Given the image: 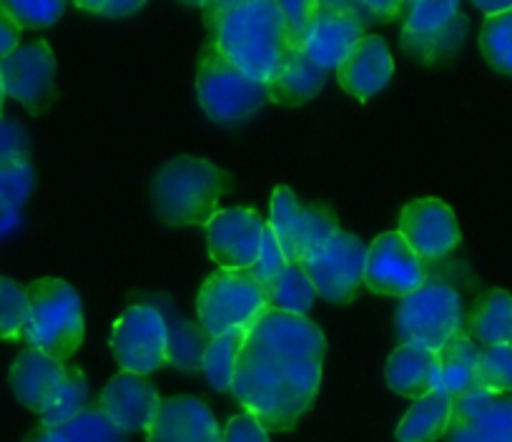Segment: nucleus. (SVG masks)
<instances>
[{
	"mask_svg": "<svg viewBox=\"0 0 512 442\" xmlns=\"http://www.w3.org/2000/svg\"><path fill=\"white\" fill-rule=\"evenodd\" d=\"M166 340H169V327L159 309L149 304H136V307H128L113 324L111 350L123 372L146 377L149 372L169 365Z\"/></svg>",
	"mask_w": 512,
	"mask_h": 442,
	"instance_id": "nucleus-10",
	"label": "nucleus"
},
{
	"mask_svg": "<svg viewBox=\"0 0 512 442\" xmlns=\"http://www.w3.org/2000/svg\"><path fill=\"white\" fill-rule=\"evenodd\" d=\"M425 264L445 262L460 244V227H457L455 211L435 196L410 201L400 214V229Z\"/></svg>",
	"mask_w": 512,
	"mask_h": 442,
	"instance_id": "nucleus-15",
	"label": "nucleus"
},
{
	"mask_svg": "<svg viewBox=\"0 0 512 442\" xmlns=\"http://www.w3.org/2000/svg\"><path fill=\"white\" fill-rule=\"evenodd\" d=\"M28 319H31L28 289L13 279L0 277V340H23Z\"/></svg>",
	"mask_w": 512,
	"mask_h": 442,
	"instance_id": "nucleus-31",
	"label": "nucleus"
},
{
	"mask_svg": "<svg viewBox=\"0 0 512 442\" xmlns=\"http://www.w3.org/2000/svg\"><path fill=\"white\" fill-rule=\"evenodd\" d=\"M477 347L512 345V294L505 289H487L472 302L465 327Z\"/></svg>",
	"mask_w": 512,
	"mask_h": 442,
	"instance_id": "nucleus-22",
	"label": "nucleus"
},
{
	"mask_svg": "<svg viewBox=\"0 0 512 442\" xmlns=\"http://www.w3.org/2000/svg\"><path fill=\"white\" fill-rule=\"evenodd\" d=\"M264 294H267V309L299 314V317H307L317 299L312 282L299 264H289L279 277L264 284Z\"/></svg>",
	"mask_w": 512,
	"mask_h": 442,
	"instance_id": "nucleus-27",
	"label": "nucleus"
},
{
	"mask_svg": "<svg viewBox=\"0 0 512 442\" xmlns=\"http://www.w3.org/2000/svg\"><path fill=\"white\" fill-rule=\"evenodd\" d=\"M3 101H6V91H3V81H0V119H3Z\"/></svg>",
	"mask_w": 512,
	"mask_h": 442,
	"instance_id": "nucleus-46",
	"label": "nucleus"
},
{
	"mask_svg": "<svg viewBox=\"0 0 512 442\" xmlns=\"http://www.w3.org/2000/svg\"><path fill=\"white\" fill-rule=\"evenodd\" d=\"M405 26H402V48L425 66L457 56L465 46L470 23L455 0L437 3H407Z\"/></svg>",
	"mask_w": 512,
	"mask_h": 442,
	"instance_id": "nucleus-8",
	"label": "nucleus"
},
{
	"mask_svg": "<svg viewBox=\"0 0 512 442\" xmlns=\"http://www.w3.org/2000/svg\"><path fill=\"white\" fill-rule=\"evenodd\" d=\"M249 327V324H246ZM246 327H236L224 332L219 337H211L206 345L204 357H201V370H204L206 382L214 387L216 392H231V382H234V365L239 357L241 345H244Z\"/></svg>",
	"mask_w": 512,
	"mask_h": 442,
	"instance_id": "nucleus-28",
	"label": "nucleus"
},
{
	"mask_svg": "<svg viewBox=\"0 0 512 442\" xmlns=\"http://www.w3.org/2000/svg\"><path fill=\"white\" fill-rule=\"evenodd\" d=\"M206 345L209 340H204L199 329L191 327L189 322H174L169 327V340H166V362L179 370H196L201 367Z\"/></svg>",
	"mask_w": 512,
	"mask_h": 442,
	"instance_id": "nucleus-32",
	"label": "nucleus"
},
{
	"mask_svg": "<svg viewBox=\"0 0 512 442\" xmlns=\"http://www.w3.org/2000/svg\"><path fill=\"white\" fill-rule=\"evenodd\" d=\"M392 73H395V61L387 43L377 36H364L337 68V81L349 96L357 101H369L392 81Z\"/></svg>",
	"mask_w": 512,
	"mask_h": 442,
	"instance_id": "nucleus-19",
	"label": "nucleus"
},
{
	"mask_svg": "<svg viewBox=\"0 0 512 442\" xmlns=\"http://www.w3.org/2000/svg\"><path fill=\"white\" fill-rule=\"evenodd\" d=\"M66 442H126V432L118 430L98 407H86L78 417L58 427Z\"/></svg>",
	"mask_w": 512,
	"mask_h": 442,
	"instance_id": "nucleus-33",
	"label": "nucleus"
},
{
	"mask_svg": "<svg viewBox=\"0 0 512 442\" xmlns=\"http://www.w3.org/2000/svg\"><path fill=\"white\" fill-rule=\"evenodd\" d=\"M264 227L267 221L256 214L254 209H224L216 211L214 219L206 224V247H209L211 259L221 269H251L259 259L264 242Z\"/></svg>",
	"mask_w": 512,
	"mask_h": 442,
	"instance_id": "nucleus-14",
	"label": "nucleus"
},
{
	"mask_svg": "<svg viewBox=\"0 0 512 442\" xmlns=\"http://www.w3.org/2000/svg\"><path fill=\"white\" fill-rule=\"evenodd\" d=\"M480 51L487 66L512 78V11L485 18L480 33Z\"/></svg>",
	"mask_w": 512,
	"mask_h": 442,
	"instance_id": "nucleus-30",
	"label": "nucleus"
},
{
	"mask_svg": "<svg viewBox=\"0 0 512 442\" xmlns=\"http://www.w3.org/2000/svg\"><path fill=\"white\" fill-rule=\"evenodd\" d=\"M339 232V221L332 206L327 204H299L297 216H294V227L289 234L287 244V262L299 264L304 257L322 249L334 234Z\"/></svg>",
	"mask_w": 512,
	"mask_h": 442,
	"instance_id": "nucleus-23",
	"label": "nucleus"
},
{
	"mask_svg": "<svg viewBox=\"0 0 512 442\" xmlns=\"http://www.w3.org/2000/svg\"><path fill=\"white\" fill-rule=\"evenodd\" d=\"M324 352L317 322L264 309L246 327L231 395L267 432L292 430L317 397Z\"/></svg>",
	"mask_w": 512,
	"mask_h": 442,
	"instance_id": "nucleus-1",
	"label": "nucleus"
},
{
	"mask_svg": "<svg viewBox=\"0 0 512 442\" xmlns=\"http://www.w3.org/2000/svg\"><path fill=\"white\" fill-rule=\"evenodd\" d=\"M146 435L149 442H221L214 412L191 395L161 400Z\"/></svg>",
	"mask_w": 512,
	"mask_h": 442,
	"instance_id": "nucleus-17",
	"label": "nucleus"
},
{
	"mask_svg": "<svg viewBox=\"0 0 512 442\" xmlns=\"http://www.w3.org/2000/svg\"><path fill=\"white\" fill-rule=\"evenodd\" d=\"M477 360H480V347L470 340L465 329L445 342L437 350L440 362L442 387L450 397H460L477 387Z\"/></svg>",
	"mask_w": 512,
	"mask_h": 442,
	"instance_id": "nucleus-24",
	"label": "nucleus"
},
{
	"mask_svg": "<svg viewBox=\"0 0 512 442\" xmlns=\"http://www.w3.org/2000/svg\"><path fill=\"white\" fill-rule=\"evenodd\" d=\"M196 93L211 121L221 126L244 124L269 103L267 83L254 81L226 61L214 43H206L196 61Z\"/></svg>",
	"mask_w": 512,
	"mask_h": 442,
	"instance_id": "nucleus-6",
	"label": "nucleus"
},
{
	"mask_svg": "<svg viewBox=\"0 0 512 442\" xmlns=\"http://www.w3.org/2000/svg\"><path fill=\"white\" fill-rule=\"evenodd\" d=\"M81 11L88 13H96V16L103 18H111V21H118V18H126V16H134L139 13L141 8L146 6L144 0H101V3H76Z\"/></svg>",
	"mask_w": 512,
	"mask_h": 442,
	"instance_id": "nucleus-42",
	"label": "nucleus"
},
{
	"mask_svg": "<svg viewBox=\"0 0 512 442\" xmlns=\"http://www.w3.org/2000/svg\"><path fill=\"white\" fill-rule=\"evenodd\" d=\"M279 13H282L284 18V28H287V38L292 51H307L314 28H317L319 0H292V3H279Z\"/></svg>",
	"mask_w": 512,
	"mask_h": 442,
	"instance_id": "nucleus-34",
	"label": "nucleus"
},
{
	"mask_svg": "<svg viewBox=\"0 0 512 442\" xmlns=\"http://www.w3.org/2000/svg\"><path fill=\"white\" fill-rule=\"evenodd\" d=\"M427 267H432L427 282L415 294L402 299L397 307L395 327L402 345L417 342L437 352L465 327V302L457 282L470 269L462 262H447V259Z\"/></svg>",
	"mask_w": 512,
	"mask_h": 442,
	"instance_id": "nucleus-4",
	"label": "nucleus"
},
{
	"mask_svg": "<svg viewBox=\"0 0 512 442\" xmlns=\"http://www.w3.org/2000/svg\"><path fill=\"white\" fill-rule=\"evenodd\" d=\"M36 186L31 161H16V164L0 166V211L21 209L23 201L31 196Z\"/></svg>",
	"mask_w": 512,
	"mask_h": 442,
	"instance_id": "nucleus-36",
	"label": "nucleus"
},
{
	"mask_svg": "<svg viewBox=\"0 0 512 442\" xmlns=\"http://www.w3.org/2000/svg\"><path fill=\"white\" fill-rule=\"evenodd\" d=\"M364 38V28L359 26L357 18L349 11H344L339 0H319L317 28L312 33V41L307 46L309 61L317 63L324 71H332L344 63V58L354 51L359 41Z\"/></svg>",
	"mask_w": 512,
	"mask_h": 442,
	"instance_id": "nucleus-18",
	"label": "nucleus"
},
{
	"mask_svg": "<svg viewBox=\"0 0 512 442\" xmlns=\"http://www.w3.org/2000/svg\"><path fill=\"white\" fill-rule=\"evenodd\" d=\"M161 397L144 375L121 372L103 387L96 407L128 435L134 430H149L159 412Z\"/></svg>",
	"mask_w": 512,
	"mask_h": 442,
	"instance_id": "nucleus-16",
	"label": "nucleus"
},
{
	"mask_svg": "<svg viewBox=\"0 0 512 442\" xmlns=\"http://www.w3.org/2000/svg\"><path fill=\"white\" fill-rule=\"evenodd\" d=\"M26 289L28 302H31V319H28L23 340L33 350H41L53 360H71L86 335L78 292L56 277H43Z\"/></svg>",
	"mask_w": 512,
	"mask_h": 442,
	"instance_id": "nucleus-5",
	"label": "nucleus"
},
{
	"mask_svg": "<svg viewBox=\"0 0 512 442\" xmlns=\"http://www.w3.org/2000/svg\"><path fill=\"white\" fill-rule=\"evenodd\" d=\"M206 28L221 56L259 83H272L292 61L284 18L274 0L201 3Z\"/></svg>",
	"mask_w": 512,
	"mask_h": 442,
	"instance_id": "nucleus-2",
	"label": "nucleus"
},
{
	"mask_svg": "<svg viewBox=\"0 0 512 442\" xmlns=\"http://www.w3.org/2000/svg\"><path fill=\"white\" fill-rule=\"evenodd\" d=\"M88 407V380L81 370L76 367H68L66 382L58 390V395L53 397L51 405L46 407V412L41 415L43 427L48 430H58L66 422H71L73 417L81 415Z\"/></svg>",
	"mask_w": 512,
	"mask_h": 442,
	"instance_id": "nucleus-29",
	"label": "nucleus"
},
{
	"mask_svg": "<svg viewBox=\"0 0 512 442\" xmlns=\"http://www.w3.org/2000/svg\"><path fill=\"white\" fill-rule=\"evenodd\" d=\"M450 412L452 397L445 390L420 397L397 425V442H435L447 432Z\"/></svg>",
	"mask_w": 512,
	"mask_h": 442,
	"instance_id": "nucleus-25",
	"label": "nucleus"
},
{
	"mask_svg": "<svg viewBox=\"0 0 512 442\" xmlns=\"http://www.w3.org/2000/svg\"><path fill=\"white\" fill-rule=\"evenodd\" d=\"M28 161L26 131L8 119H0V166Z\"/></svg>",
	"mask_w": 512,
	"mask_h": 442,
	"instance_id": "nucleus-40",
	"label": "nucleus"
},
{
	"mask_svg": "<svg viewBox=\"0 0 512 442\" xmlns=\"http://www.w3.org/2000/svg\"><path fill=\"white\" fill-rule=\"evenodd\" d=\"M287 267H289L287 254H284L277 234H274V229L269 227V221H267V227H264L262 252H259V259H256V264L251 267V274H254V277L259 279L262 284H267V282H272L274 277H279V274H282Z\"/></svg>",
	"mask_w": 512,
	"mask_h": 442,
	"instance_id": "nucleus-38",
	"label": "nucleus"
},
{
	"mask_svg": "<svg viewBox=\"0 0 512 442\" xmlns=\"http://www.w3.org/2000/svg\"><path fill=\"white\" fill-rule=\"evenodd\" d=\"M367 247L354 234L339 229L322 249L304 257L299 267L312 282L314 292L332 304H347L357 299L364 287Z\"/></svg>",
	"mask_w": 512,
	"mask_h": 442,
	"instance_id": "nucleus-9",
	"label": "nucleus"
},
{
	"mask_svg": "<svg viewBox=\"0 0 512 442\" xmlns=\"http://www.w3.org/2000/svg\"><path fill=\"white\" fill-rule=\"evenodd\" d=\"M8 16L21 28H48L63 16L66 3L61 0H8L3 3Z\"/></svg>",
	"mask_w": 512,
	"mask_h": 442,
	"instance_id": "nucleus-37",
	"label": "nucleus"
},
{
	"mask_svg": "<svg viewBox=\"0 0 512 442\" xmlns=\"http://www.w3.org/2000/svg\"><path fill=\"white\" fill-rule=\"evenodd\" d=\"M68 367L41 350H23L11 367V390L21 405L43 415L66 382Z\"/></svg>",
	"mask_w": 512,
	"mask_h": 442,
	"instance_id": "nucleus-20",
	"label": "nucleus"
},
{
	"mask_svg": "<svg viewBox=\"0 0 512 442\" xmlns=\"http://www.w3.org/2000/svg\"><path fill=\"white\" fill-rule=\"evenodd\" d=\"M477 387L492 392H512V345L480 347Z\"/></svg>",
	"mask_w": 512,
	"mask_h": 442,
	"instance_id": "nucleus-35",
	"label": "nucleus"
},
{
	"mask_svg": "<svg viewBox=\"0 0 512 442\" xmlns=\"http://www.w3.org/2000/svg\"><path fill=\"white\" fill-rule=\"evenodd\" d=\"M384 380L392 392L410 397V400H420L430 392L445 390L437 352L425 345H417V342H407L392 352L387 367H384Z\"/></svg>",
	"mask_w": 512,
	"mask_h": 442,
	"instance_id": "nucleus-21",
	"label": "nucleus"
},
{
	"mask_svg": "<svg viewBox=\"0 0 512 442\" xmlns=\"http://www.w3.org/2000/svg\"><path fill=\"white\" fill-rule=\"evenodd\" d=\"M264 309H267L264 284L251 274V269H239V272L219 269L209 274L196 297V314L209 340L229 329L246 327Z\"/></svg>",
	"mask_w": 512,
	"mask_h": 442,
	"instance_id": "nucleus-7",
	"label": "nucleus"
},
{
	"mask_svg": "<svg viewBox=\"0 0 512 442\" xmlns=\"http://www.w3.org/2000/svg\"><path fill=\"white\" fill-rule=\"evenodd\" d=\"M430 267L417 257L415 249L400 232H387L367 247L364 287L384 297L405 299L427 282Z\"/></svg>",
	"mask_w": 512,
	"mask_h": 442,
	"instance_id": "nucleus-12",
	"label": "nucleus"
},
{
	"mask_svg": "<svg viewBox=\"0 0 512 442\" xmlns=\"http://www.w3.org/2000/svg\"><path fill=\"white\" fill-rule=\"evenodd\" d=\"M342 3L344 11L352 13L354 18L359 21V26H369V23H387L392 21L395 16H400L402 13V3H382V0H349V3H344V0H339Z\"/></svg>",
	"mask_w": 512,
	"mask_h": 442,
	"instance_id": "nucleus-39",
	"label": "nucleus"
},
{
	"mask_svg": "<svg viewBox=\"0 0 512 442\" xmlns=\"http://www.w3.org/2000/svg\"><path fill=\"white\" fill-rule=\"evenodd\" d=\"M327 81V71L309 61L307 53H294L282 73L269 83V101L282 106H302L312 101Z\"/></svg>",
	"mask_w": 512,
	"mask_h": 442,
	"instance_id": "nucleus-26",
	"label": "nucleus"
},
{
	"mask_svg": "<svg viewBox=\"0 0 512 442\" xmlns=\"http://www.w3.org/2000/svg\"><path fill=\"white\" fill-rule=\"evenodd\" d=\"M18 46H21V28L16 26V21L8 16V11L0 3V61L11 56Z\"/></svg>",
	"mask_w": 512,
	"mask_h": 442,
	"instance_id": "nucleus-43",
	"label": "nucleus"
},
{
	"mask_svg": "<svg viewBox=\"0 0 512 442\" xmlns=\"http://www.w3.org/2000/svg\"><path fill=\"white\" fill-rule=\"evenodd\" d=\"M477 11L487 13V18L492 16H500V13L512 11V0H505V3H482V0H475Z\"/></svg>",
	"mask_w": 512,
	"mask_h": 442,
	"instance_id": "nucleus-44",
	"label": "nucleus"
},
{
	"mask_svg": "<svg viewBox=\"0 0 512 442\" xmlns=\"http://www.w3.org/2000/svg\"><path fill=\"white\" fill-rule=\"evenodd\" d=\"M234 189V176L196 156H176L156 171L151 204L169 227H206L219 201Z\"/></svg>",
	"mask_w": 512,
	"mask_h": 442,
	"instance_id": "nucleus-3",
	"label": "nucleus"
},
{
	"mask_svg": "<svg viewBox=\"0 0 512 442\" xmlns=\"http://www.w3.org/2000/svg\"><path fill=\"white\" fill-rule=\"evenodd\" d=\"M221 442H269V435L249 412H239L226 422Z\"/></svg>",
	"mask_w": 512,
	"mask_h": 442,
	"instance_id": "nucleus-41",
	"label": "nucleus"
},
{
	"mask_svg": "<svg viewBox=\"0 0 512 442\" xmlns=\"http://www.w3.org/2000/svg\"><path fill=\"white\" fill-rule=\"evenodd\" d=\"M26 442H66V440H63V435L58 430H48V427H41V430H38L36 435L28 437Z\"/></svg>",
	"mask_w": 512,
	"mask_h": 442,
	"instance_id": "nucleus-45",
	"label": "nucleus"
},
{
	"mask_svg": "<svg viewBox=\"0 0 512 442\" xmlns=\"http://www.w3.org/2000/svg\"><path fill=\"white\" fill-rule=\"evenodd\" d=\"M450 442H512V392L475 387L452 397Z\"/></svg>",
	"mask_w": 512,
	"mask_h": 442,
	"instance_id": "nucleus-13",
	"label": "nucleus"
},
{
	"mask_svg": "<svg viewBox=\"0 0 512 442\" xmlns=\"http://www.w3.org/2000/svg\"><path fill=\"white\" fill-rule=\"evenodd\" d=\"M0 81L8 98L33 116L46 114L56 101V53L46 41L21 43L0 61Z\"/></svg>",
	"mask_w": 512,
	"mask_h": 442,
	"instance_id": "nucleus-11",
	"label": "nucleus"
}]
</instances>
